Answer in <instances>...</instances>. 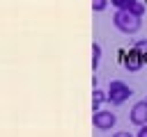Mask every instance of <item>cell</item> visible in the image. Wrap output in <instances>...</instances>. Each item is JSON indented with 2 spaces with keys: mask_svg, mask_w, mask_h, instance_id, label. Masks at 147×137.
<instances>
[{
  "mask_svg": "<svg viewBox=\"0 0 147 137\" xmlns=\"http://www.w3.org/2000/svg\"><path fill=\"white\" fill-rule=\"evenodd\" d=\"M113 23H115V27H117L119 32H124V34H136V32L140 30V25H142L140 16L131 14L129 9H117L115 16H113Z\"/></svg>",
  "mask_w": 147,
  "mask_h": 137,
  "instance_id": "obj_1",
  "label": "cell"
},
{
  "mask_svg": "<svg viewBox=\"0 0 147 137\" xmlns=\"http://www.w3.org/2000/svg\"><path fill=\"white\" fill-rule=\"evenodd\" d=\"M131 96H133V89H131L126 82H122V80H113V82L108 84V103H113V105H122V103H126Z\"/></svg>",
  "mask_w": 147,
  "mask_h": 137,
  "instance_id": "obj_2",
  "label": "cell"
},
{
  "mask_svg": "<svg viewBox=\"0 0 147 137\" xmlns=\"http://www.w3.org/2000/svg\"><path fill=\"white\" fill-rule=\"evenodd\" d=\"M92 123H94V128H99V130H110V128H115L117 116H115V112H110V110H96V112L92 114Z\"/></svg>",
  "mask_w": 147,
  "mask_h": 137,
  "instance_id": "obj_3",
  "label": "cell"
},
{
  "mask_svg": "<svg viewBox=\"0 0 147 137\" xmlns=\"http://www.w3.org/2000/svg\"><path fill=\"white\" fill-rule=\"evenodd\" d=\"M129 119L133 126H145L147 123V100H138L133 103L131 112H129Z\"/></svg>",
  "mask_w": 147,
  "mask_h": 137,
  "instance_id": "obj_4",
  "label": "cell"
},
{
  "mask_svg": "<svg viewBox=\"0 0 147 137\" xmlns=\"http://www.w3.org/2000/svg\"><path fill=\"white\" fill-rule=\"evenodd\" d=\"M142 64H145V57H142L138 50L131 48V50L124 55V68H126V71H131V73H133V71H140Z\"/></svg>",
  "mask_w": 147,
  "mask_h": 137,
  "instance_id": "obj_5",
  "label": "cell"
},
{
  "mask_svg": "<svg viewBox=\"0 0 147 137\" xmlns=\"http://www.w3.org/2000/svg\"><path fill=\"white\" fill-rule=\"evenodd\" d=\"M103 100H108V94H106V91H101V89H96V87H94V91H92V110H94V112H96V110H99V107H101V103H103Z\"/></svg>",
  "mask_w": 147,
  "mask_h": 137,
  "instance_id": "obj_6",
  "label": "cell"
},
{
  "mask_svg": "<svg viewBox=\"0 0 147 137\" xmlns=\"http://www.w3.org/2000/svg\"><path fill=\"white\" fill-rule=\"evenodd\" d=\"M99 59H101V46L94 41V43H92V71L99 68Z\"/></svg>",
  "mask_w": 147,
  "mask_h": 137,
  "instance_id": "obj_7",
  "label": "cell"
},
{
  "mask_svg": "<svg viewBox=\"0 0 147 137\" xmlns=\"http://www.w3.org/2000/svg\"><path fill=\"white\" fill-rule=\"evenodd\" d=\"M133 50H138L142 57H147V39H138V41H133Z\"/></svg>",
  "mask_w": 147,
  "mask_h": 137,
  "instance_id": "obj_8",
  "label": "cell"
},
{
  "mask_svg": "<svg viewBox=\"0 0 147 137\" xmlns=\"http://www.w3.org/2000/svg\"><path fill=\"white\" fill-rule=\"evenodd\" d=\"M129 11H131V14H136V16H140V18H142V14H145V5H142V2H140V0H136V2H133V5H131V7H129Z\"/></svg>",
  "mask_w": 147,
  "mask_h": 137,
  "instance_id": "obj_9",
  "label": "cell"
},
{
  "mask_svg": "<svg viewBox=\"0 0 147 137\" xmlns=\"http://www.w3.org/2000/svg\"><path fill=\"white\" fill-rule=\"evenodd\" d=\"M133 2H136V0H110V5H113L115 9H129Z\"/></svg>",
  "mask_w": 147,
  "mask_h": 137,
  "instance_id": "obj_10",
  "label": "cell"
},
{
  "mask_svg": "<svg viewBox=\"0 0 147 137\" xmlns=\"http://www.w3.org/2000/svg\"><path fill=\"white\" fill-rule=\"evenodd\" d=\"M110 0H92V11H103Z\"/></svg>",
  "mask_w": 147,
  "mask_h": 137,
  "instance_id": "obj_11",
  "label": "cell"
},
{
  "mask_svg": "<svg viewBox=\"0 0 147 137\" xmlns=\"http://www.w3.org/2000/svg\"><path fill=\"white\" fill-rule=\"evenodd\" d=\"M136 137H147V123L138 128V135H136Z\"/></svg>",
  "mask_w": 147,
  "mask_h": 137,
  "instance_id": "obj_12",
  "label": "cell"
},
{
  "mask_svg": "<svg viewBox=\"0 0 147 137\" xmlns=\"http://www.w3.org/2000/svg\"><path fill=\"white\" fill-rule=\"evenodd\" d=\"M113 137H133V135H131V132H126V130H119V132H115Z\"/></svg>",
  "mask_w": 147,
  "mask_h": 137,
  "instance_id": "obj_13",
  "label": "cell"
},
{
  "mask_svg": "<svg viewBox=\"0 0 147 137\" xmlns=\"http://www.w3.org/2000/svg\"><path fill=\"white\" fill-rule=\"evenodd\" d=\"M145 100H147V98H145Z\"/></svg>",
  "mask_w": 147,
  "mask_h": 137,
  "instance_id": "obj_14",
  "label": "cell"
}]
</instances>
